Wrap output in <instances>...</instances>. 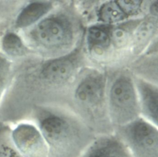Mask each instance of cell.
<instances>
[{
    "mask_svg": "<svg viewBox=\"0 0 158 157\" xmlns=\"http://www.w3.org/2000/svg\"><path fill=\"white\" fill-rule=\"evenodd\" d=\"M157 1H155L150 7L151 12L154 15H157Z\"/></svg>",
    "mask_w": 158,
    "mask_h": 157,
    "instance_id": "2e32d148",
    "label": "cell"
},
{
    "mask_svg": "<svg viewBox=\"0 0 158 157\" xmlns=\"http://www.w3.org/2000/svg\"><path fill=\"white\" fill-rule=\"evenodd\" d=\"M136 98L133 84L128 78H120L114 83L110 94V119L112 125L118 127L138 117Z\"/></svg>",
    "mask_w": 158,
    "mask_h": 157,
    "instance_id": "3957f363",
    "label": "cell"
},
{
    "mask_svg": "<svg viewBox=\"0 0 158 157\" xmlns=\"http://www.w3.org/2000/svg\"><path fill=\"white\" fill-rule=\"evenodd\" d=\"M99 19L106 23H114L123 20L127 17L117 1L104 4L99 9Z\"/></svg>",
    "mask_w": 158,
    "mask_h": 157,
    "instance_id": "8fae6325",
    "label": "cell"
},
{
    "mask_svg": "<svg viewBox=\"0 0 158 157\" xmlns=\"http://www.w3.org/2000/svg\"><path fill=\"white\" fill-rule=\"evenodd\" d=\"M10 127L0 125V157H22L13 148L9 139Z\"/></svg>",
    "mask_w": 158,
    "mask_h": 157,
    "instance_id": "4fadbf2b",
    "label": "cell"
},
{
    "mask_svg": "<svg viewBox=\"0 0 158 157\" xmlns=\"http://www.w3.org/2000/svg\"><path fill=\"white\" fill-rule=\"evenodd\" d=\"M51 8L50 3L33 2L25 7L17 17L15 25L18 28H25L34 23L46 14Z\"/></svg>",
    "mask_w": 158,
    "mask_h": 157,
    "instance_id": "9c48e42d",
    "label": "cell"
},
{
    "mask_svg": "<svg viewBox=\"0 0 158 157\" xmlns=\"http://www.w3.org/2000/svg\"><path fill=\"white\" fill-rule=\"evenodd\" d=\"M143 100L144 115L147 121L157 125V91L151 86L143 84L141 87Z\"/></svg>",
    "mask_w": 158,
    "mask_h": 157,
    "instance_id": "30bf717a",
    "label": "cell"
},
{
    "mask_svg": "<svg viewBox=\"0 0 158 157\" xmlns=\"http://www.w3.org/2000/svg\"><path fill=\"white\" fill-rule=\"evenodd\" d=\"M103 85L100 78L89 76L84 79L76 90V97L85 103L94 106L102 98Z\"/></svg>",
    "mask_w": 158,
    "mask_h": 157,
    "instance_id": "52a82bcc",
    "label": "cell"
},
{
    "mask_svg": "<svg viewBox=\"0 0 158 157\" xmlns=\"http://www.w3.org/2000/svg\"><path fill=\"white\" fill-rule=\"evenodd\" d=\"M9 135L13 148L22 157H48V147L37 126L19 123L10 128Z\"/></svg>",
    "mask_w": 158,
    "mask_h": 157,
    "instance_id": "277c9868",
    "label": "cell"
},
{
    "mask_svg": "<svg viewBox=\"0 0 158 157\" xmlns=\"http://www.w3.org/2000/svg\"><path fill=\"white\" fill-rule=\"evenodd\" d=\"M31 34L37 42L44 46L59 47L70 39L71 33L63 21L57 18H49L39 23Z\"/></svg>",
    "mask_w": 158,
    "mask_h": 157,
    "instance_id": "5b68a950",
    "label": "cell"
},
{
    "mask_svg": "<svg viewBox=\"0 0 158 157\" xmlns=\"http://www.w3.org/2000/svg\"><path fill=\"white\" fill-rule=\"evenodd\" d=\"M80 157H132L116 135L96 136Z\"/></svg>",
    "mask_w": 158,
    "mask_h": 157,
    "instance_id": "8992f818",
    "label": "cell"
},
{
    "mask_svg": "<svg viewBox=\"0 0 158 157\" xmlns=\"http://www.w3.org/2000/svg\"><path fill=\"white\" fill-rule=\"evenodd\" d=\"M2 47L8 54L17 55L24 51V46L20 38L14 33H8L2 40Z\"/></svg>",
    "mask_w": 158,
    "mask_h": 157,
    "instance_id": "5bb4252c",
    "label": "cell"
},
{
    "mask_svg": "<svg viewBox=\"0 0 158 157\" xmlns=\"http://www.w3.org/2000/svg\"><path fill=\"white\" fill-rule=\"evenodd\" d=\"M117 132L132 157H158L157 127L144 118L117 127Z\"/></svg>",
    "mask_w": 158,
    "mask_h": 157,
    "instance_id": "7a4b0ae2",
    "label": "cell"
},
{
    "mask_svg": "<svg viewBox=\"0 0 158 157\" xmlns=\"http://www.w3.org/2000/svg\"><path fill=\"white\" fill-rule=\"evenodd\" d=\"M73 69V64L70 59L59 58L47 63L43 69L42 74L46 79L51 82L60 83L70 77Z\"/></svg>",
    "mask_w": 158,
    "mask_h": 157,
    "instance_id": "ba28073f",
    "label": "cell"
},
{
    "mask_svg": "<svg viewBox=\"0 0 158 157\" xmlns=\"http://www.w3.org/2000/svg\"><path fill=\"white\" fill-rule=\"evenodd\" d=\"M109 30L106 26H93L90 27L87 35L89 47L106 46L109 42Z\"/></svg>",
    "mask_w": 158,
    "mask_h": 157,
    "instance_id": "7c38bea8",
    "label": "cell"
},
{
    "mask_svg": "<svg viewBox=\"0 0 158 157\" xmlns=\"http://www.w3.org/2000/svg\"><path fill=\"white\" fill-rule=\"evenodd\" d=\"M37 118L48 157H80L96 137L85 126L67 116L47 113Z\"/></svg>",
    "mask_w": 158,
    "mask_h": 157,
    "instance_id": "6da1fadb",
    "label": "cell"
},
{
    "mask_svg": "<svg viewBox=\"0 0 158 157\" xmlns=\"http://www.w3.org/2000/svg\"><path fill=\"white\" fill-rule=\"evenodd\" d=\"M117 2L127 15L136 12L141 2V1H117Z\"/></svg>",
    "mask_w": 158,
    "mask_h": 157,
    "instance_id": "9a60e30c",
    "label": "cell"
}]
</instances>
